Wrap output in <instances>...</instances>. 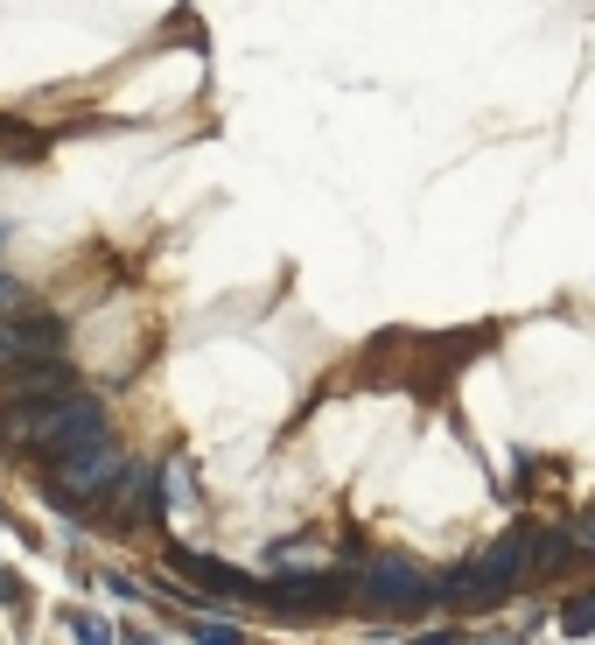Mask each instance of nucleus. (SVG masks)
<instances>
[{
	"mask_svg": "<svg viewBox=\"0 0 595 645\" xmlns=\"http://www.w3.org/2000/svg\"><path fill=\"white\" fill-rule=\"evenodd\" d=\"M126 645H155V638H141V632H133V638H126Z\"/></svg>",
	"mask_w": 595,
	"mask_h": 645,
	"instance_id": "ddd939ff",
	"label": "nucleus"
},
{
	"mask_svg": "<svg viewBox=\"0 0 595 645\" xmlns=\"http://www.w3.org/2000/svg\"><path fill=\"white\" fill-rule=\"evenodd\" d=\"M189 632H197V645H239V624H224V617H197Z\"/></svg>",
	"mask_w": 595,
	"mask_h": 645,
	"instance_id": "9d476101",
	"label": "nucleus"
},
{
	"mask_svg": "<svg viewBox=\"0 0 595 645\" xmlns=\"http://www.w3.org/2000/svg\"><path fill=\"white\" fill-rule=\"evenodd\" d=\"M70 638H78V645H112V624L91 617V611H78V617H70Z\"/></svg>",
	"mask_w": 595,
	"mask_h": 645,
	"instance_id": "1a4fd4ad",
	"label": "nucleus"
},
{
	"mask_svg": "<svg viewBox=\"0 0 595 645\" xmlns=\"http://www.w3.org/2000/svg\"><path fill=\"white\" fill-rule=\"evenodd\" d=\"M476 568H484V590H491V597L518 590V582L532 576V526H511V534H497L484 555H476Z\"/></svg>",
	"mask_w": 595,
	"mask_h": 645,
	"instance_id": "7ed1b4c3",
	"label": "nucleus"
},
{
	"mask_svg": "<svg viewBox=\"0 0 595 645\" xmlns=\"http://www.w3.org/2000/svg\"><path fill=\"white\" fill-rule=\"evenodd\" d=\"M14 309H29V302H22V288H14L8 274H0V316H14Z\"/></svg>",
	"mask_w": 595,
	"mask_h": 645,
	"instance_id": "f8f14e48",
	"label": "nucleus"
},
{
	"mask_svg": "<svg viewBox=\"0 0 595 645\" xmlns=\"http://www.w3.org/2000/svg\"><path fill=\"white\" fill-rule=\"evenodd\" d=\"M176 568L197 590H210V611H239V603H253V576L245 568H224V561H210V555H189V547H176Z\"/></svg>",
	"mask_w": 595,
	"mask_h": 645,
	"instance_id": "f03ea898",
	"label": "nucleus"
},
{
	"mask_svg": "<svg viewBox=\"0 0 595 645\" xmlns=\"http://www.w3.org/2000/svg\"><path fill=\"white\" fill-rule=\"evenodd\" d=\"M568 534H574V555H595V512H582Z\"/></svg>",
	"mask_w": 595,
	"mask_h": 645,
	"instance_id": "9b49d317",
	"label": "nucleus"
},
{
	"mask_svg": "<svg viewBox=\"0 0 595 645\" xmlns=\"http://www.w3.org/2000/svg\"><path fill=\"white\" fill-rule=\"evenodd\" d=\"M8 330H14V345H22L29 365H43V358H64V316H49V309H14Z\"/></svg>",
	"mask_w": 595,
	"mask_h": 645,
	"instance_id": "20e7f679",
	"label": "nucleus"
},
{
	"mask_svg": "<svg viewBox=\"0 0 595 645\" xmlns=\"http://www.w3.org/2000/svg\"><path fill=\"white\" fill-rule=\"evenodd\" d=\"M497 645H526V638H497Z\"/></svg>",
	"mask_w": 595,
	"mask_h": 645,
	"instance_id": "4468645a",
	"label": "nucleus"
},
{
	"mask_svg": "<svg viewBox=\"0 0 595 645\" xmlns=\"http://www.w3.org/2000/svg\"><path fill=\"white\" fill-rule=\"evenodd\" d=\"M357 590L372 597L378 611H420V603H434V576L414 555H372L364 576H357Z\"/></svg>",
	"mask_w": 595,
	"mask_h": 645,
	"instance_id": "f257e3e1",
	"label": "nucleus"
},
{
	"mask_svg": "<svg viewBox=\"0 0 595 645\" xmlns=\"http://www.w3.org/2000/svg\"><path fill=\"white\" fill-rule=\"evenodd\" d=\"M309 561H316L309 540H280L274 555H266V568H274V576H295V568H309Z\"/></svg>",
	"mask_w": 595,
	"mask_h": 645,
	"instance_id": "6e6552de",
	"label": "nucleus"
},
{
	"mask_svg": "<svg viewBox=\"0 0 595 645\" xmlns=\"http://www.w3.org/2000/svg\"><path fill=\"white\" fill-rule=\"evenodd\" d=\"M434 603H491V590H484V568H476V561L449 568V576L434 582Z\"/></svg>",
	"mask_w": 595,
	"mask_h": 645,
	"instance_id": "39448f33",
	"label": "nucleus"
},
{
	"mask_svg": "<svg viewBox=\"0 0 595 645\" xmlns=\"http://www.w3.org/2000/svg\"><path fill=\"white\" fill-rule=\"evenodd\" d=\"M561 632H568V638H588V632H595V590H582V597L561 611Z\"/></svg>",
	"mask_w": 595,
	"mask_h": 645,
	"instance_id": "0eeeda50",
	"label": "nucleus"
},
{
	"mask_svg": "<svg viewBox=\"0 0 595 645\" xmlns=\"http://www.w3.org/2000/svg\"><path fill=\"white\" fill-rule=\"evenodd\" d=\"M547 547H532V576H561L574 561V534H540Z\"/></svg>",
	"mask_w": 595,
	"mask_h": 645,
	"instance_id": "423d86ee",
	"label": "nucleus"
}]
</instances>
